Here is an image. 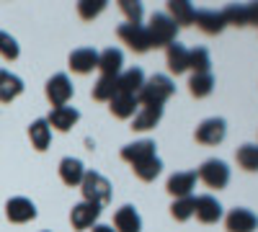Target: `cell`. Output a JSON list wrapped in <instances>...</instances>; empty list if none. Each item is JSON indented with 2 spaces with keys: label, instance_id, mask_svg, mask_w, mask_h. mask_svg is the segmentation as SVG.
I'll list each match as a JSON object with an SVG mask.
<instances>
[{
  "label": "cell",
  "instance_id": "2e32d148",
  "mask_svg": "<svg viewBox=\"0 0 258 232\" xmlns=\"http://www.w3.org/2000/svg\"><path fill=\"white\" fill-rule=\"evenodd\" d=\"M168 18L173 21L178 29L191 26L197 21V8H194L188 0H168Z\"/></svg>",
  "mask_w": 258,
  "mask_h": 232
},
{
  "label": "cell",
  "instance_id": "30bf717a",
  "mask_svg": "<svg viewBox=\"0 0 258 232\" xmlns=\"http://www.w3.org/2000/svg\"><path fill=\"white\" fill-rule=\"evenodd\" d=\"M155 150H158V144H155L153 139H140V142H135V144L121 147V160L135 168V165H140V163H145V160H150V158H158Z\"/></svg>",
  "mask_w": 258,
  "mask_h": 232
},
{
  "label": "cell",
  "instance_id": "d6986e66",
  "mask_svg": "<svg viewBox=\"0 0 258 232\" xmlns=\"http://www.w3.org/2000/svg\"><path fill=\"white\" fill-rule=\"evenodd\" d=\"M24 93V80L11 70H0V103H13Z\"/></svg>",
  "mask_w": 258,
  "mask_h": 232
},
{
  "label": "cell",
  "instance_id": "603a6c76",
  "mask_svg": "<svg viewBox=\"0 0 258 232\" xmlns=\"http://www.w3.org/2000/svg\"><path fill=\"white\" fill-rule=\"evenodd\" d=\"M165 62H168V70L173 75H183L188 70V49L178 41H173L168 49H165Z\"/></svg>",
  "mask_w": 258,
  "mask_h": 232
},
{
  "label": "cell",
  "instance_id": "9a60e30c",
  "mask_svg": "<svg viewBox=\"0 0 258 232\" xmlns=\"http://www.w3.org/2000/svg\"><path fill=\"white\" fill-rule=\"evenodd\" d=\"M78 119H80L78 109H73V106H57V109L49 111L47 124L52 126V129H57V132H70L73 126L78 124Z\"/></svg>",
  "mask_w": 258,
  "mask_h": 232
},
{
  "label": "cell",
  "instance_id": "d4e9b609",
  "mask_svg": "<svg viewBox=\"0 0 258 232\" xmlns=\"http://www.w3.org/2000/svg\"><path fill=\"white\" fill-rule=\"evenodd\" d=\"M29 139L34 144V150L44 152L49 150V142H52V126L47 124V119H36L31 126H29Z\"/></svg>",
  "mask_w": 258,
  "mask_h": 232
},
{
  "label": "cell",
  "instance_id": "52a82bcc",
  "mask_svg": "<svg viewBox=\"0 0 258 232\" xmlns=\"http://www.w3.org/2000/svg\"><path fill=\"white\" fill-rule=\"evenodd\" d=\"M227 134V124L225 119H204L199 126H197V132H194V137H197L199 144H207V147H214V144H220Z\"/></svg>",
  "mask_w": 258,
  "mask_h": 232
},
{
  "label": "cell",
  "instance_id": "ac0fdd59",
  "mask_svg": "<svg viewBox=\"0 0 258 232\" xmlns=\"http://www.w3.org/2000/svg\"><path fill=\"white\" fill-rule=\"evenodd\" d=\"M114 229L116 232H142V219L132 204H124L114 214Z\"/></svg>",
  "mask_w": 258,
  "mask_h": 232
},
{
  "label": "cell",
  "instance_id": "9c48e42d",
  "mask_svg": "<svg viewBox=\"0 0 258 232\" xmlns=\"http://www.w3.org/2000/svg\"><path fill=\"white\" fill-rule=\"evenodd\" d=\"M225 229L227 232H253L258 229V217L250 212V209H230L225 214Z\"/></svg>",
  "mask_w": 258,
  "mask_h": 232
},
{
  "label": "cell",
  "instance_id": "d590c367",
  "mask_svg": "<svg viewBox=\"0 0 258 232\" xmlns=\"http://www.w3.org/2000/svg\"><path fill=\"white\" fill-rule=\"evenodd\" d=\"M245 21H248V26H258V3L245 6Z\"/></svg>",
  "mask_w": 258,
  "mask_h": 232
},
{
  "label": "cell",
  "instance_id": "5b68a950",
  "mask_svg": "<svg viewBox=\"0 0 258 232\" xmlns=\"http://www.w3.org/2000/svg\"><path fill=\"white\" fill-rule=\"evenodd\" d=\"M116 36L121 39V44H126L132 52L137 54H145L150 52L153 47H150V36H147V29L142 24H121L116 29Z\"/></svg>",
  "mask_w": 258,
  "mask_h": 232
},
{
  "label": "cell",
  "instance_id": "44dd1931",
  "mask_svg": "<svg viewBox=\"0 0 258 232\" xmlns=\"http://www.w3.org/2000/svg\"><path fill=\"white\" fill-rule=\"evenodd\" d=\"M111 114L116 116V119H135V114L140 111V101H137V96H126V93H116L111 101Z\"/></svg>",
  "mask_w": 258,
  "mask_h": 232
},
{
  "label": "cell",
  "instance_id": "4316f807",
  "mask_svg": "<svg viewBox=\"0 0 258 232\" xmlns=\"http://www.w3.org/2000/svg\"><path fill=\"white\" fill-rule=\"evenodd\" d=\"M212 91H214V78H212V72L191 75V78H188V93H191L194 98H207Z\"/></svg>",
  "mask_w": 258,
  "mask_h": 232
},
{
  "label": "cell",
  "instance_id": "f1b7e54d",
  "mask_svg": "<svg viewBox=\"0 0 258 232\" xmlns=\"http://www.w3.org/2000/svg\"><path fill=\"white\" fill-rule=\"evenodd\" d=\"M209 67H212V59H209V52L204 47L188 49V70L194 75H204V72H209Z\"/></svg>",
  "mask_w": 258,
  "mask_h": 232
},
{
  "label": "cell",
  "instance_id": "7402d4cb",
  "mask_svg": "<svg viewBox=\"0 0 258 232\" xmlns=\"http://www.w3.org/2000/svg\"><path fill=\"white\" fill-rule=\"evenodd\" d=\"M194 24H197L204 34H209V36L222 34L225 26H227L220 11H197V21H194Z\"/></svg>",
  "mask_w": 258,
  "mask_h": 232
},
{
  "label": "cell",
  "instance_id": "5bb4252c",
  "mask_svg": "<svg viewBox=\"0 0 258 232\" xmlns=\"http://www.w3.org/2000/svg\"><path fill=\"white\" fill-rule=\"evenodd\" d=\"M68 65L73 72L78 75H88L93 70H98V52L91 49V47H83V49H75L68 59Z\"/></svg>",
  "mask_w": 258,
  "mask_h": 232
},
{
  "label": "cell",
  "instance_id": "83f0119b",
  "mask_svg": "<svg viewBox=\"0 0 258 232\" xmlns=\"http://www.w3.org/2000/svg\"><path fill=\"white\" fill-rule=\"evenodd\" d=\"M235 160L243 171L255 173L258 171V144H240L238 152H235Z\"/></svg>",
  "mask_w": 258,
  "mask_h": 232
},
{
  "label": "cell",
  "instance_id": "277c9868",
  "mask_svg": "<svg viewBox=\"0 0 258 232\" xmlns=\"http://www.w3.org/2000/svg\"><path fill=\"white\" fill-rule=\"evenodd\" d=\"M197 178L207 186V188H225L227 183H230V168H227V163H222V160H207L202 168H199V173H197Z\"/></svg>",
  "mask_w": 258,
  "mask_h": 232
},
{
  "label": "cell",
  "instance_id": "4fadbf2b",
  "mask_svg": "<svg viewBox=\"0 0 258 232\" xmlns=\"http://www.w3.org/2000/svg\"><path fill=\"white\" fill-rule=\"evenodd\" d=\"M101 217V206L96 204H88V201H80L73 206V212H70V224L73 229H88L98 222Z\"/></svg>",
  "mask_w": 258,
  "mask_h": 232
},
{
  "label": "cell",
  "instance_id": "f546056e",
  "mask_svg": "<svg viewBox=\"0 0 258 232\" xmlns=\"http://www.w3.org/2000/svg\"><path fill=\"white\" fill-rule=\"evenodd\" d=\"M119 93V83H116V78H98V83L93 86V98L96 101H103V103H109L114 96Z\"/></svg>",
  "mask_w": 258,
  "mask_h": 232
},
{
  "label": "cell",
  "instance_id": "3957f363",
  "mask_svg": "<svg viewBox=\"0 0 258 232\" xmlns=\"http://www.w3.org/2000/svg\"><path fill=\"white\" fill-rule=\"evenodd\" d=\"M80 191H83V201L96 204V206H106L111 201V183L96 171H85L80 181Z\"/></svg>",
  "mask_w": 258,
  "mask_h": 232
},
{
  "label": "cell",
  "instance_id": "836d02e7",
  "mask_svg": "<svg viewBox=\"0 0 258 232\" xmlns=\"http://www.w3.org/2000/svg\"><path fill=\"white\" fill-rule=\"evenodd\" d=\"M18 54H21L18 41H16L8 31H0V57L8 59V62H13V59H18Z\"/></svg>",
  "mask_w": 258,
  "mask_h": 232
},
{
  "label": "cell",
  "instance_id": "484cf974",
  "mask_svg": "<svg viewBox=\"0 0 258 232\" xmlns=\"http://www.w3.org/2000/svg\"><path fill=\"white\" fill-rule=\"evenodd\" d=\"M119 83V93H126V96H137L145 86V72L140 67H132V70H126L116 78Z\"/></svg>",
  "mask_w": 258,
  "mask_h": 232
},
{
  "label": "cell",
  "instance_id": "7a4b0ae2",
  "mask_svg": "<svg viewBox=\"0 0 258 232\" xmlns=\"http://www.w3.org/2000/svg\"><path fill=\"white\" fill-rule=\"evenodd\" d=\"M145 29L150 36V47H155V49H163V47L168 49L178 34V26L168 18V13H153V18H150V24Z\"/></svg>",
  "mask_w": 258,
  "mask_h": 232
},
{
  "label": "cell",
  "instance_id": "e575fe53",
  "mask_svg": "<svg viewBox=\"0 0 258 232\" xmlns=\"http://www.w3.org/2000/svg\"><path fill=\"white\" fill-rule=\"evenodd\" d=\"M119 8L129 18V24H142V3H137V0H119Z\"/></svg>",
  "mask_w": 258,
  "mask_h": 232
},
{
  "label": "cell",
  "instance_id": "8d00e7d4",
  "mask_svg": "<svg viewBox=\"0 0 258 232\" xmlns=\"http://www.w3.org/2000/svg\"><path fill=\"white\" fill-rule=\"evenodd\" d=\"M93 232H116V229L109 224H93Z\"/></svg>",
  "mask_w": 258,
  "mask_h": 232
},
{
  "label": "cell",
  "instance_id": "ba28073f",
  "mask_svg": "<svg viewBox=\"0 0 258 232\" xmlns=\"http://www.w3.org/2000/svg\"><path fill=\"white\" fill-rule=\"evenodd\" d=\"M6 217H8V222H13V224H26V222L36 219V206H34V201L26 199V196H13V199H8V204H6Z\"/></svg>",
  "mask_w": 258,
  "mask_h": 232
},
{
  "label": "cell",
  "instance_id": "6da1fadb",
  "mask_svg": "<svg viewBox=\"0 0 258 232\" xmlns=\"http://www.w3.org/2000/svg\"><path fill=\"white\" fill-rule=\"evenodd\" d=\"M176 93V86L168 75H153V78H145V86L137 93L140 106H163V103Z\"/></svg>",
  "mask_w": 258,
  "mask_h": 232
},
{
  "label": "cell",
  "instance_id": "7c38bea8",
  "mask_svg": "<svg viewBox=\"0 0 258 232\" xmlns=\"http://www.w3.org/2000/svg\"><path fill=\"white\" fill-rule=\"evenodd\" d=\"M194 214H197V219L202 224H214V222H220L222 219V204L204 194V196H197V204H194Z\"/></svg>",
  "mask_w": 258,
  "mask_h": 232
},
{
  "label": "cell",
  "instance_id": "ffe728a7",
  "mask_svg": "<svg viewBox=\"0 0 258 232\" xmlns=\"http://www.w3.org/2000/svg\"><path fill=\"white\" fill-rule=\"evenodd\" d=\"M160 119H163V106H140V111L135 114V121H132V129L135 132L155 129Z\"/></svg>",
  "mask_w": 258,
  "mask_h": 232
},
{
  "label": "cell",
  "instance_id": "d6a6232c",
  "mask_svg": "<svg viewBox=\"0 0 258 232\" xmlns=\"http://www.w3.org/2000/svg\"><path fill=\"white\" fill-rule=\"evenodd\" d=\"M103 11H106V0H80L78 3V16L83 21H93Z\"/></svg>",
  "mask_w": 258,
  "mask_h": 232
},
{
  "label": "cell",
  "instance_id": "1f68e13d",
  "mask_svg": "<svg viewBox=\"0 0 258 232\" xmlns=\"http://www.w3.org/2000/svg\"><path fill=\"white\" fill-rule=\"evenodd\" d=\"M194 204H197L194 196L173 199V204H170V217H173L176 222H186L188 217H194Z\"/></svg>",
  "mask_w": 258,
  "mask_h": 232
},
{
  "label": "cell",
  "instance_id": "8992f818",
  "mask_svg": "<svg viewBox=\"0 0 258 232\" xmlns=\"http://www.w3.org/2000/svg\"><path fill=\"white\" fill-rule=\"evenodd\" d=\"M44 93H47V98H49V103L54 109L57 106H68L70 98H73V83H70V78L64 72H57V75H52L47 80Z\"/></svg>",
  "mask_w": 258,
  "mask_h": 232
},
{
  "label": "cell",
  "instance_id": "8fae6325",
  "mask_svg": "<svg viewBox=\"0 0 258 232\" xmlns=\"http://www.w3.org/2000/svg\"><path fill=\"white\" fill-rule=\"evenodd\" d=\"M197 173L194 171H183V173H173L165 183V191L173 196V199H183V196H194L191 191L197 188Z\"/></svg>",
  "mask_w": 258,
  "mask_h": 232
},
{
  "label": "cell",
  "instance_id": "cb8c5ba5",
  "mask_svg": "<svg viewBox=\"0 0 258 232\" xmlns=\"http://www.w3.org/2000/svg\"><path fill=\"white\" fill-rule=\"evenodd\" d=\"M83 176H85V168L78 158H62L59 160V178H62L64 186H70V188L80 186Z\"/></svg>",
  "mask_w": 258,
  "mask_h": 232
},
{
  "label": "cell",
  "instance_id": "4dcf8cb0",
  "mask_svg": "<svg viewBox=\"0 0 258 232\" xmlns=\"http://www.w3.org/2000/svg\"><path fill=\"white\" fill-rule=\"evenodd\" d=\"M132 171H135V176H137L140 181L150 183V181H155V178L160 176V171H163V163H160V158H150V160H145V163L135 165Z\"/></svg>",
  "mask_w": 258,
  "mask_h": 232
},
{
  "label": "cell",
  "instance_id": "e0dca14e",
  "mask_svg": "<svg viewBox=\"0 0 258 232\" xmlns=\"http://www.w3.org/2000/svg\"><path fill=\"white\" fill-rule=\"evenodd\" d=\"M121 65H124V54L116 47H109L98 54V70L103 78H119L121 75Z\"/></svg>",
  "mask_w": 258,
  "mask_h": 232
}]
</instances>
